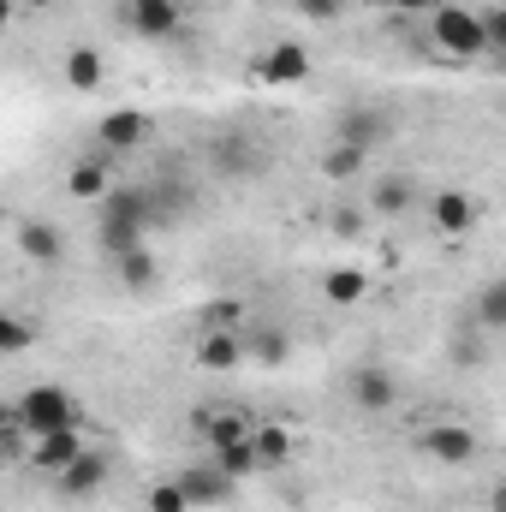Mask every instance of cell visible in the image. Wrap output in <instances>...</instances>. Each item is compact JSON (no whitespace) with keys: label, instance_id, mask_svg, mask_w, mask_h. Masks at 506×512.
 Wrapping results in <instances>:
<instances>
[{"label":"cell","instance_id":"d6986e66","mask_svg":"<svg viewBox=\"0 0 506 512\" xmlns=\"http://www.w3.org/2000/svg\"><path fill=\"white\" fill-rule=\"evenodd\" d=\"M114 262V280L126 286V292H149L155 286V256H149V245H131V251H120V256H108Z\"/></svg>","mask_w":506,"mask_h":512},{"label":"cell","instance_id":"3957f363","mask_svg":"<svg viewBox=\"0 0 506 512\" xmlns=\"http://www.w3.org/2000/svg\"><path fill=\"white\" fill-rule=\"evenodd\" d=\"M429 36L447 60H483L489 54V36H483V18L477 6H429Z\"/></svg>","mask_w":506,"mask_h":512},{"label":"cell","instance_id":"277c9868","mask_svg":"<svg viewBox=\"0 0 506 512\" xmlns=\"http://www.w3.org/2000/svg\"><path fill=\"white\" fill-rule=\"evenodd\" d=\"M423 459H435V465H471L477 459V429L471 423H429V429H417V441H411Z\"/></svg>","mask_w":506,"mask_h":512},{"label":"cell","instance_id":"f1b7e54d","mask_svg":"<svg viewBox=\"0 0 506 512\" xmlns=\"http://www.w3.org/2000/svg\"><path fill=\"white\" fill-rule=\"evenodd\" d=\"M149 512H191V501H185L179 483H155L149 489Z\"/></svg>","mask_w":506,"mask_h":512},{"label":"cell","instance_id":"d6a6232c","mask_svg":"<svg viewBox=\"0 0 506 512\" xmlns=\"http://www.w3.org/2000/svg\"><path fill=\"white\" fill-rule=\"evenodd\" d=\"M12 12H18V6H12V0H0V36H6V24H12Z\"/></svg>","mask_w":506,"mask_h":512},{"label":"cell","instance_id":"4316f807","mask_svg":"<svg viewBox=\"0 0 506 512\" xmlns=\"http://www.w3.org/2000/svg\"><path fill=\"white\" fill-rule=\"evenodd\" d=\"M239 322H245V298H209V304H203V328L239 334Z\"/></svg>","mask_w":506,"mask_h":512},{"label":"cell","instance_id":"4dcf8cb0","mask_svg":"<svg viewBox=\"0 0 506 512\" xmlns=\"http://www.w3.org/2000/svg\"><path fill=\"white\" fill-rule=\"evenodd\" d=\"M381 6H387V12H429L435 0H381Z\"/></svg>","mask_w":506,"mask_h":512},{"label":"cell","instance_id":"7c38bea8","mask_svg":"<svg viewBox=\"0 0 506 512\" xmlns=\"http://www.w3.org/2000/svg\"><path fill=\"white\" fill-rule=\"evenodd\" d=\"M364 298H370V268H358V262H334V268L322 274V304L352 310V304H364Z\"/></svg>","mask_w":506,"mask_h":512},{"label":"cell","instance_id":"7402d4cb","mask_svg":"<svg viewBox=\"0 0 506 512\" xmlns=\"http://www.w3.org/2000/svg\"><path fill=\"white\" fill-rule=\"evenodd\" d=\"M334 143H358L364 155L381 143V114H370V108H346L340 114V131H334Z\"/></svg>","mask_w":506,"mask_h":512},{"label":"cell","instance_id":"5bb4252c","mask_svg":"<svg viewBox=\"0 0 506 512\" xmlns=\"http://www.w3.org/2000/svg\"><path fill=\"white\" fill-rule=\"evenodd\" d=\"M84 447H90V441H84V429H54V435H36V447H30V465L54 477V471H66V465H72Z\"/></svg>","mask_w":506,"mask_h":512},{"label":"cell","instance_id":"8fae6325","mask_svg":"<svg viewBox=\"0 0 506 512\" xmlns=\"http://www.w3.org/2000/svg\"><path fill=\"white\" fill-rule=\"evenodd\" d=\"M18 256L36 268H60L66 262V239L54 221H18Z\"/></svg>","mask_w":506,"mask_h":512},{"label":"cell","instance_id":"83f0119b","mask_svg":"<svg viewBox=\"0 0 506 512\" xmlns=\"http://www.w3.org/2000/svg\"><path fill=\"white\" fill-rule=\"evenodd\" d=\"M203 435H209V447L221 453V447H233V441H245V435H251V423L227 411V417H209V423H203Z\"/></svg>","mask_w":506,"mask_h":512},{"label":"cell","instance_id":"836d02e7","mask_svg":"<svg viewBox=\"0 0 506 512\" xmlns=\"http://www.w3.org/2000/svg\"><path fill=\"white\" fill-rule=\"evenodd\" d=\"M12 6H30V12H48L54 0H12Z\"/></svg>","mask_w":506,"mask_h":512},{"label":"cell","instance_id":"f546056e","mask_svg":"<svg viewBox=\"0 0 506 512\" xmlns=\"http://www.w3.org/2000/svg\"><path fill=\"white\" fill-rule=\"evenodd\" d=\"M298 12H304L310 24H340V18H346V0H298Z\"/></svg>","mask_w":506,"mask_h":512},{"label":"cell","instance_id":"e0dca14e","mask_svg":"<svg viewBox=\"0 0 506 512\" xmlns=\"http://www.w3.org/2000/svg\"><path fill=\"white\" fill-rule=\"evenodd\" d=\"M173 483L185 489V501H191V507H227V501H233V483H227L215 465H191V471H179Z\"/></svg>","mask_w":506,"mask_h":512},{"label":"cell","instance_id":"30bf717a","mask_svg":"<svg viewBox=\"0 0 506 512\" xmlns=\"http://www.w3.org/2000/svg\"><path fill=\"white\" fill-rule=\"evenodd\" d=\"M429 221L459 239V233H471V227L483 221V203H477L471 191H435V197H429Z\"/></svg>","mask_w":506,"mask_h":512},{"label":"cell","instance_id":"44dd1931","mask_svg":"<svg viewBox=\"0 0 506 512\" xmlns=\"http://www.w3.org/2000/svg\"><path fill=\"white\" fill-rule=\"evenodd\" d=\"M405 209H417V185L411 179H381L376 191H370V215H381V221H393Z\"/></svg>","mask_w":506,"mask_h":512},{"label":"cell","instance_id":"8992f818","mask_svg":"<svg viewBox=\"0 0 506 512\" xmlns=\"http://www.w3.org/2000/svg\"><path fill=\"white\" fill-rule=\"evenodd\" d=\"M108 477H114V465H108V453L102 447H84L66 471H54V483H60V495H72V501H90V495H102L108 489Z\"/></svg>","mask_w":506,"mask_h":512},{"label":"cell","instance_id":"5b68a950","mask_svg":"<svg viewBox=\"0 0 506 512\" xmlns=\"http://www.w3.org/2000/svg\"><path fill=\"white\" fill-rule=\"evenodd\" d=\"M251 72H256V84H268V90H292V84L310 78V48L304 42H268L256 54Z\"/></svg>","mask_w":506,"mask_h":512},{"label":"cell","instance_id":"9a60e30c","mask_svg":"<svg viewBox=\"0 0 506 512\" xmlns=\"http://www.w3.org/2000/svg\"><path fill=\"white\" fill-rule=\"evenodd\" d=\"M60 78H66L78 96H96V90L108 84V60H102V48H66Z\"/></svg>","mask_w":506,"mask_h":512},{"label":"cell","instance_id":"6da1fadb","mask_svg":"<svg viewBox=\"0 0 506 512\" xmlns=\"http://www.w3.org/2000/svg\"><path fill=\"white\" fill-rule=\"evenodd\" d=\"M12 423L36 441V435H54V429H78L84 423V405H78V393L60 382H36L18 393V405H12Z\"/></svg>","mask_w":506,"mask_h":512},{"label":"cell","instance_id":"2e32d148","mask_svg":"<svg viewBox=\"0 0 506 512\" xmlns=\"http://www.w3.org/2000/svg\"><path fill=\"white\" fill-rule=\"evenodd\" d=\"M191 358H197V370H239V364H245V334H221V328H203Z\"/></svg>","mask_w":506,"mask_h":512},{"label":"cell","instance_id":"ac0fdd59","mask_svg":"<svg viewBox=\"0 0 506 512\" xmlns=\"http://www.w3.org/2000/svg\"><path fill=\"white\" fill-rule=\"evenodd\" d=\"M364 167H370V155H364L358 143H328V149L316 155V173H322L328 185H352V179H364Z\"/></svg>","mask_w":506,"mask_h":512},{"label":"cell","instance_id":"52a82bcc","mask_svg":"<svg viewBox=\"0 0 506 512\" xmlns=\"http://www.w3.org/2000/svg\"><path fill=\"white\" fill-rule=\"evenodd\" d=\"M149 137V114L143 108H120V114H102L96 120V149L114 161V155H131L137 143Z\"/></svg>","mask_w":506,"mask_h":512},{"label":"cell","instance_id":"d4e9b609","mask_svg":"<svg viewBox=\"0 0 506 512\" xmlns=\"http://www.w3.org/2000/svg\"><path fill=\"white\" fill-rule=\"evenodd\" d=\"M245 358L268 364V370H280V364L292 358V340H286V328H262V334H251V340H245Z\"/></svg>","mask_w":506,"mask_h":512},{"label":"cell","instance_id":"ffe728a7","mask_svg":"<svg viewBox=\"0 0 506 512\" xmlns=\"http://www.w3.org/2000/svg\"><path fill=\"white\" fill-rule=\"evenodd\" d=\"M251 447H256V465H262V471H274V465H286V459H292V447H298V441H292V429H286V423H262V429H251Z\"/></svg>","mask_w":506,"mask_h":512},{"label":"cell","instance_id":"9c48e42d","mask_svg":"<svg viewBox=\"0 0 506 512\" xmlns=\"http://www.w3.org/2000/svg\"><path fill=\"white\" fill-rule=\"evenodd\" d=\"M126 24L137 36L161 42V36H173V30L185 24V6H179V0H126Z\"/></svg>","mask_w":506,"mask_h":512},{"label":"cell","instance_id":"cb8c5ba5","mask_svg":"<svg viewBox=\"0 0 506 512\" xmlns=\"http://www.w3.org/2000/svg\"><path fill=\"white\" fill-rule=\"evenodd\" d=\"M209 465H215V471H221L227 483H245V477H256V471H262V465H256L251 435H245V441H233V447H221V453H215Z\"/></svg>","mask_w":506,"mask_h":512},{"label":"cell","instance_id":"4fadbf2b","mask_svg":"<svg viewBox=\"0 0 506 512\" xmlns=\"http://www.w3.org/2000/svg\"><path fill=\"white\" fill-rule=\"evenodd\" d=\"M114 161L108 155H84V161H72L66 167V191L78 197V203H102L108 191H114V173H108Z\"/></svg>","mask_w":506,"mask_h":512},{"label":"cell","instance_id":"7a4b0ae2","mask_svg":"<svg viewBox=\"0 0 506 512\" xmlns=\"http://www.w3.org/2000/svg\"><path fill=\"white\" fill-rule=\"evenodd\" d=\"M102 203H108V209H102V227H96L102 251L120 256V251H131V245H143V233H149V221H155L149 191H108Z\"/></svg>","mask_w":506,"mask_h":512},{"label":"cell","instance_id":"484cf974","mask_svg":"<svg viewBox=\"0 0 506 512\" xmlns=\"http://www.w3.org/2000/svg\"><path fill=\"white\" fill-rule=\"evenodd\" d=\"M477 322H483L489 334L506 328V280H489V286L477 292Z\"/></svg>","mask_w":506,"mask_h":512},{"label":"cell","instance_id":"603a6c76","mask_svg":"<svg viewBox=\"0 0 506 512\" xmlns=\"http://www.w3.org/2000/svg\"><path fill=\"white\" fill-rule=\"evenodd\" d=\"M42 340V328L30 322V316H18V310H0V358H18V352H30Z\"/></svg>","mask_w":506,"mask_h":512},{"label":"cell","instance_id":"ba28073f","mask_svg":"<svg viewBox=\"0 0 506 512\" xmlns=\"http://www.w3.org/2000/svg\"><path fill=\"white\" fill-rule=\"evenodd\" d=\"M346 393H352V405L370 411V417H381V411L399 405V382H393V370H381V364H358L352 382H346Z\"/></svg>","mask_w":506,"mask_h":512},{"label":"cell","instance_id":"1f68e13d","mask_svg":"<svg viewBox=\"0 0 506 512\" xmlns=\"http://www.w3.org/2000/svg\"><path fill=\"white\" fill-rule=\"evenodd\" d=\"M358 227H364V221H358V215H334V233H340V239H352V233H358Z\"/></svg>","mask_w":506,"mask_h":512}]
</instances>
